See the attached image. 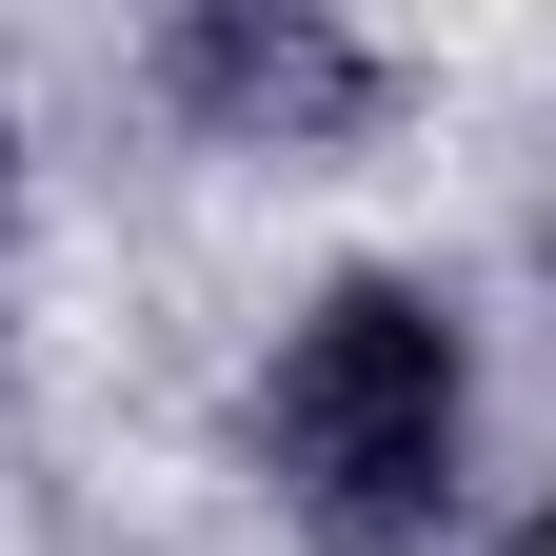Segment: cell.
Here are the masks:
<instances>
[{"label":"cell","instance_id":"cell-1","mask_svg":"<svg viewBox=\"0 0 556 556\" xmlns=\"http://www.w3.org/2000/svg\"><path fill=\"white\" fill-rule=\"evenodd\" d=\"M258 457H278V497H299L338 556H417L457 517V477H477V358H457V318L417 299V278H338V299L278 338V378H258Z\"/></svg>","mask_w":556,"mask_h":556}]
</instances>
